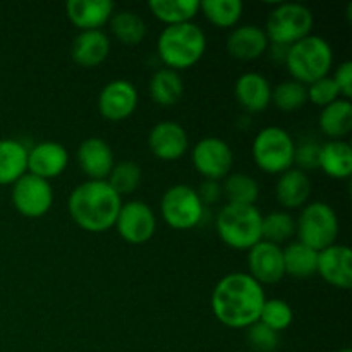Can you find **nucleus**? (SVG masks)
Instances as JSON below:
<instances>
[{"label": "nucleus", "instance_id": "nucleus-10", "mask_svg": "<svg viewBox=\"0 0 352 352\" xmlns=\"http://www.w3.org/2000/svg\"><path fill=\"white\" fill-rule=\"evenodd\" d=\"M10 199L17 212L26 219H40L47 215L54 203V189L50 181L36 177L33 174H24L12 184Z\"/></svg>", "mask_w": 352, "mask_h": 352}, {"label": "nucleus", "instance_id": "nucleus-36", "mask_svg": "<svg viewBox=\"0 0 352 352\" xmlns=\"http://www.w3.org/2000/svg\"><path fill=\"white\" fill-rule=\"evenodd\" d=\"M292 320H294V313H292V308L287 305V301L274 298L265 301L258 322L263 323L274 332L280 333L291 327Z\"/></svg>", "mask_w": 352, "mask_h": 352}, {"label": "nucleus", "instance_id": "nucleus-28", "mask_svg": "<svg viewBox=\"0 0 352 352\" xmlns=\"http://www.w3.org/2000/svg\"><path fill=\"white\" fill-rule=\"evenodd\" d=\"M184 82L179 72L172 69H158L150 79V96L162 107H172L182 98Z\"/></svg>", "mask_w": 352, "mask_h": 352}, {"label": "nucleus", "instance_id": "nucleus-2", "mask_svg": "<svg viewBox=\"0 0 352 352\" xmlns=\"http://www.w3.org/2000/svg\"><path fill=\"white\" fill-rule=\"evenodd\" d=\"M122 206L120 196L107 181H86L69 195L67 210L72 222L86 232H105L116 226Z\"/></svg>", "mask_w": 352, "mask_h": 352}, {"label": "nucleus", "instance_id": "nucleus-1", "mask_svg": "<svg viewBox=\"0 0 352 352\" xmlns=\"http://www.w3.org/2000/svg\"><path fill=\"white\" fill-rule=\"evenodd\" d=\"M267 296L251 275L234 272L219 280L212 292V311L229 329H250L260 320Z\"/></svg>", "mask_w": 352, "mask_h": 352}, {"label": "nucleus", "instance_id": "nucleus-30", "mask_svg": "<svg viewBox=\"0 0 352 352\" xmlns=\"http://www.w3.org/2000/svg\"><path fill=\"white\" fill-rule=\"evenodd\" d=\"M110 30L113 36L127 47H136L144 40L148 33L143 17L133 10H119L110 17Z\"/></svg>", "mask_w": 352, "mask_h": 352}, {"label": "nucleus", "instance_id": "nucleus-21", "mask_svg": "<svg viewBox=\"0 0 352 352\" xmlns=\"http://www.w3.org/2000/svg\"><path fill=\"white\" fill-rule=\"evenodd\" d=\"M65 12L69 21L81 31H96L113 16V3L110 0H69Z\"/></svg>", "mask_w": 352, "mask_h": 352}, {"label": "nucleus", "instance_id": "nucleus-24", "mask_svg": "<svg viewBox=\"0 0 352 352\" xmlns=\"http://www.w3.org/2000/svg\"><path fill=\"white\" fill-rule=\"evenodd\" d=\"M318 168L332 179H347L352 174V148L344 140H329L322 144Z\"/></svg>", "mask_w": 352, "mask_h": 352}, {"label": "nucleus", "instance_id": "nucleus-17", "mask_svg": "<svg viewBox=\"0 0 352 352\" xmlns=\"http://www.w3.org/2000/svg\"><path fill=\"white\" fill-rule=\"evenodd\" d=\"M69 153L64 144L55 141H41L28 150V174L50 181L67 168Z\"/></svg>", "mask_w": 352, "mask_h": 352}, {"label": "nucleus", "instance_id": "nucleus-33", "mask_svg": "<svg viewBox=\"0 0 352 352\" xmlns=\"http://www.w3.org/2000/svg\"><path fill=\"white\" fill-rule=\"evenodd\" d=\"M296 236V219L287 212H272L261 219V241L277 244L287 243Z\"/></svg>", "mask_w": 352, "mask_h": 352}, {"label": "nucleus", "instance_id": "nucleus-15", "mask_svg": "<svg viewBox=\"0 0 352 352\" xmlns=\"http://www.w3.org/2000/svg\"><path fill=\"white\" fill-rule=\"evenodd\" d=\"M150 151L164 162H174L184 157L189 148V138L184 127L174 120H162L155 124L148 136Z\"/></svg>", "mask_w": 352, "mask_h": 352}, {"label": "nucleus", "instance_id": "nucleus-19", "mask_svg": "<svg viewBox=\"0 0 352 352\" xmlns=\"http://www.w3.org/2000/svg\"><path fill=\"white\" fill-rule=\"evenodd\" d=\"M268 41L265 30L254 24H243L232 28L226 41L227 52L232 58L241 62H251L260 58L268 50Z\"/></svg>", "mask_w": 352, "mask_h": 352}, {"label": "nucleus", "instance_id": "nucleus-7", "mask_svg": "<svg viewBox=\"0 0 352 352\" xmlns=\"http://www.w3.org/2000/svg\"><path fill=\"white\" fill-rule=\"evenodd\" d=\"M296 236L299 243L315 251L333 246L339 236L336 210L323 201H311L302 206L296 220Z\"/></svg>", "mask_w": 352, "mask_h": 352}, {"label": "nucleus", "instance_id": "nucleus-25", "mask_svg": "<svg viewBox=\"0 0 352 352\" xmlns=\"http://www.w3.org/2000/svg\"><path fill=\"white\" fill-rule=\"evenodd\" d=\"M28 174V148L17 140H0V186H12Z\"/></svg>", "mask_w": 352, "mask_h": 352}, {"label": "nucleus", "instance_id": "nucleus-29", "mask_svg": "<svg viewBox=\"0 0 352 352\" xmlns=\"http://www.w3.org/2000/svg\"><path fill=\"white\" fill-rule=\"evenodd\" d=\"M148 7L165 26L192 23L196 14L199 12L198 0H151Z\"/></svg>", "mask_w": 352, "mask_h": 352}, {"label": "nucleus", "instance_id": "nucleus-31", "mask_svg": "<svg viewBox=\"0 0 352 352\" xmlns=\"http://www.w3.org/2000/svg\"><path fill=\"white\" fill-rule=\"evenodd\" d=\"M199 10L210 24L220 30H229L237 26L244 7L239 0H203L199 2Z\"/></svg>", "mask_w": 352, "mask_h": 352}, {"label": "nucleus", "instance_id": "nucleus-18", "mask_svg": "<svg viewBox=\"0 0 352 352\" xmlns=\"http://www.w3.org/2000/svg\"><path fill=\"white\" fill-rule=\"evenodd\" d=\"M78 164L89 181H107L113 164V151L102 138H86L78 148Z\"/></svg>", "mask_w": 352, "mask_h": 352}, {"label": "nucleus", "instance_id": "nucleus-41", "mask_svg": "<svg viewBox=\"0 0 352 352\" xmlns=\"http://www.w3.org/2000/svg\"><path fill=\"white\" fill-rule=\"evenodd\" d=\"M196 192H198L203 206L213 205L222 198V184L217 181H203L201 186L196 189Z\"/></svg>", "mask_w": 352, "mask_h": 352}, {"label": "nucleus", "instance_id": "nucleus-13", "mask_svg": "<svg viewBox=\"0 0 352 352\" xmlns=\"http://www.w3.org/2000/svg\"><path fill=\"white\" fill-rule=\"evenodd\" d=\"M138 107V89L127 79L107 82L98 95V112L110 122H120L134 113Z\"/></svg>", "mask_w": 352, "mask_h": 352}, {"label": "nucleus", "instance_id": "nucleus-8", "mask_svg": "<svg viewBox=\"0 0 352 352\" xmlns=\"http://www.w3.org/2000/svg\"><path fill=\"white\" fill-rule=\"evenodd\" d=\"M296 141L285 129L270 126L261 129L253 141L254 164L267 174H284L294 167Z\"/></svg>", "mask_w": 352, "mask_h": 352}, {"label": "nucleus", "instance_id": "nucleus-22", "mask_svg": "<svg viewBox=\"0 0 352 352\" xmlns=\"http://www.w3.org/2000/svg\"><path fill=\"white\" fill-rule=\"evenodd\" d=\"M275 196L278 205L287 210H301L309 203L311 196V181L308 174L292 167L280 174L275 184Z\"/></svg>", "mask_w": 352, "mask_h": 352}, {"label": "nucleus", "instance_id": "nucleus-14", "mask_svg": "<svg viewBox=\"0 0 352 352\" xmlns=\"http://www.w3.org/2000/svg\"><path fill=\"white\" fill-rule=\"evenodd\" d=\"M248 275H251L260 285L277 284L285 277L282 248L260 241L248 251Z\"/></svg>", "mask_w": 352, "mask_h": 352}, {"label": "nucleus", "instance_id": "nucleus-5", "mask_svg": "<svg viewBox=\"0 0 352 352\" xmlns=\"http://www.w3.org/2000/svg\"><path fill=\"white\" fill-rule=\"evenodd\" d=\"M263 215L254 205H229L217 215V232L223 244L237 251H250L261 241Z\"/></svg>", "mask_w": 352, "mask_h": 352}, {"label": "nucleus", "instance_id": "nucleus-16", "mask_svg": "<svg viewBox=\"0 0 352 352\" xmlns=\"http://www.w3.org/2000/svg\"><path fill=\"white\" fill-rule=\"evenodd\" d=\"M316 274L337 289L352 287V253L347 246L333 244L318 251V265Z\"/></svg>", "mask_w": 352, "mask_h": 352}, {"label": "nucleus", "instance_id": "nucleus-6", "mask_svg": "<svg viewBox=\"0 0 352 352\" xmlns=\"http://www.w3.org/2000/svg\"><path fill=\"white\" fill-rule=\"evenodd\" d=\"M315 24L311 9L302 3L284 2L270 10L265 24L268 41L277 47H291L296 41L309 36Z\"/></svg>", "mask_w": 352, "mask_h": 352}, {"label": "nucleus", "instance_id": "nucleus-11", "mask_svg": "<svg viewBox=\"0 0 352 352\" xmlns=\"http://www.w3.org/2000/svg\"><path fill=\"white\" fill-rule=\"evenodd\" d=\"M191 160L196 172L205 181H223L230 174L234 164V153L229 144L215 136L203 138L191 151Z\"/></svg>", "mask_w": 352, "mask_h": 352}, {"label": "nucleus", "instance_id": "nucleus-34", "mask_svg": "<svg viewBox=\"0 0 352 352\" xmlns=\"http://www.w3.org/2000/svg\"><path fill=\"white\" fill-rule=\"evenodd\" d=\"M141 177L143 172L136 162L124 160L119 164H113L112 170H110L109 177H107V184L122 198L124 195H131L138 189L141 184Z\"/></svg>", "mask_w": 352, "mask_h": 352}, {"label": "nucleus", "instance_id": "nucleus-3", "mask_svg": "<svg viewBox=\"0 0 352 352\" xmlns=\"http://www.w3.org/2000/svg\"><path fill=\"white\" fill-rule=\"evenodd\" d=\"M206 50V36L195 23L165 26L157 41V52L165 67L179 72L201 60Z\"/></svg>", "mask_w": 352, "mask_h": 352}, {"label": "nucleus", "instance_id": "nucleus-39", "mask_svg": "<svg viewBox=\"0 0 352 352\" xmlns=\"http://www.w3.org/2000/svg\"><path fill=\"white\" fill-rule=\"evenodd\" d=\"M322 144L315 140H302L296 144L294 151V165L296 168L306 172V170H315L318 168V158Z\"/></svg>", "mask_w": 352, "mask_h": 352}, {"label": "nucleus", "instance_id": "nucleus-32", "mask_svg": "<svg viewBox=\"0 0 352 352\" xmlns=\"http://www.w3.org/2000/svg\"><path fill=\"white\" fill-rule=\"evenodd\" d=\"M222 196L229 205H254L260 196V186L248 174H229L222 182Z\"/></svg>", "mask_w": 352, "mask_h": 352}, {"label": "nucleus", "instance_id": "nucleus-12", "mask_svg": "<svg viewBox=\"0 0 352 352\" xmlns=\"http://www.w3.org/2000/svg\"><path fill=\"white\" fill-rule=\"evenodd\" d=\"M126 243L144 244L157 230V217L148 203L134 199L122 203L113 226Z\"/></svg>", "mask_w": 352, "mask_h": 352}, {"label": "nucleus", "instance_id": "nucleus-42", "mask_svg": "<svg viewBox=\"0 0 352 352\" xmlns=\"http://www.w3.org/2000/svg\"><path fill=\"white\" fill-rule=\"evenodd\" d=\"M339 352H352L351 349H342V351H339Z\"/></svg>", "mask_w": 352, "mask_h": 352}, {"label": "nucleus", "instance_id": "nucleus-4", "mask_svg": "<svg viewBox=\"0 0 352 352\" xmlns=\"http://www.w3.org/2000/svg\"><path fill=\"white\" fill-rule=\"evenodd\" d=\"M284 62L292 79L308 86L329 76L333 65V52L325 38L309 34L287 47Z\"/></svg>", "mask_w": 352, "mask_h": 352}, {"label": "nucleus", "instance_id": "nucleus-38", "mask_svg": "<svg viewBox=\"0 0 352 352\" xmlns=\"http://www.w3.org/2000/svg\"><path fill=\"white\" fill-rule=\"evenodd\" d=\"M248 344L254 352H274L278 346V333L256 322L248 329Z\"/></svg>", "mask_w": 352, "mask_h": 352}, {"label": "nucleus", "instance_id": "nucleus-23", "mask_svg": "<svg viewBox=\"0 0 352 352\" xmlns=\"http://www.w3.org/2000/svg\"><path fill=\"white\" fill-rule=\"evenodd\" d=\"M109 54L110 40L102 30L81 31L72 41L71 57L79 67H96L102 62H105Z\"/></svg>", "mask_w": 352, "mask_h": 352}, {"label": "nucleus", "instance_id": "nucleus-27", "mask_svg": "<svg viewBox=\"0 0 352 352\" xmlns=\"http://www.w3.org/2000/svg\"><path fill=\"white\" fill-rule=\"evenodd\" d=\"M282 256H284L285 275H291L294 278H309L316 274L318 251L305 246L299 241L287 244L282 250Z\"/></svg>", "mask_w": 352, "mask_h": 352}, {"label": "nucleus", "instance_id": "nucleus-40", "mask_svg": "<svg viewBox=\"0 0 352 352\" xmlns=\"http://www.w3.org/2000/svg\"><path fill=\"white\" fill-rule=\"evenodd\" d=\"M332 79L333 82H336L337 89H339L340 98L349 100L352 96V62H342V64L336 69Z\"/></svg>", "mask_w": 352, "mask_h": 352}, {"label": "nucleus", "instance_id": "nucleus-37", "mask_svg": "<svg viewBox=\"0 0 352 352\" xmlns=\"http://www.w3.org/2000/svg\"><path fill=\"white\" fill-rule=\"evenodd\" d=\"M306 95H308V100L313 105L322 107V109L340 98L339 89L333 82L332 76H325V78L306 86Z\"/></svg>", "mask_w": 352, "mask_h": 352}, {"label": "nucleus", "instance_id": "nucleus-26", "mask_svg": "<svg viewBox=\"0 0 352 352\" xmlns=\"http://www.w3.org/2000/svg\"><path fill=\"white\" fill-rule=\"evenodd\" d=\"M320 131L330 140H344L352 131V103L351 100L339 98L323 107L318 117Z\"/></svg>", "mask_w": 352, "mask_h": 352}, {"label": "nucleus", "instance_id": "nucleus-35", "mask_svg": "<svg viewBox=\"0 0 352 352\" xmlns=\"http://www.w3.org/2000/svg\"><path fill=\"white\" fill-rule=\"evenodd\" d=\"M306 102H308L306 86L294 81V79L278 82V85L272 89V103H274L280 112H296V110L301 109Z\"/></svg>", "mask_w": 352, "mask_h": 352}, {"label": "nucleus", "instance_id": "nucleus-9", "mask_svg": "<svg viewBox=\"0 0 352 352\" xmlns=\"http://www.w3.org/2000/svg\"><path fill=\"white\" fill-rule=\"evenodd\" d=\"M160 212L168 227L175 230H189L201 222L205 206L195 188L175 184L162 196Z\"/></svg>", "mask_w": 352, "mask_h": 352}, {"label": "nucleus", "instance_id": "nucleus-20", "mask_svg": "<svg viewBox=\"0 0 352 352\" xmlns=\"http://www.w3.org/2000/svg\"><path fill=\"white\" fill-rule=\"evenodd\" d=\"M237 103L251 113H260L270 107L272 86L260 72H244L234 86Z\"/></svg>", "mask_w": 352, "mask_h": 352}]
</instances>
